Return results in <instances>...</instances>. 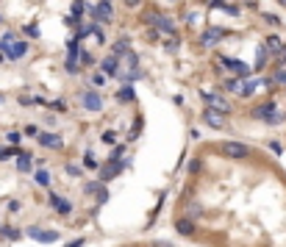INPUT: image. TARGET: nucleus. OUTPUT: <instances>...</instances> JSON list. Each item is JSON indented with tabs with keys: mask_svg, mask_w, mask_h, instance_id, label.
<instances>
[{
	"mask_svg": "<svg viewBox=\"0 0 286 247\" xmlns=\"http://www.w3.org/2000/svg\"><path fill=\"white\" fill-rule=\"evenodd\" d=\"M0 233L6 236V239H20V230H12V228H6V230H0Z\"/></svg>",
	"mask_w": 286,
	"mask_h": 247,
	"instance_id": "nucleus-31",
	"label": "nucleus"
},
{
	"mask_svg": "<svg viewBox=\"0 0 286 247\" xmlns=\"http://www.w3.org/2000/svg\"><path fill=\"white\" fill-rule=\"evenodd\" d=\"M136 61H139V59H136V53L125 50V64H128V67H136Z\"/></svg>",
	"mask_w": 286,
	"mask_h": 247,
	"instance_id": "nucleus-26",
	"label": "nucleus"
},
{
	"mask_svg": "<svg viewBox=\"0 0 286 247\" xmlns=\"http://www.w3.org/2000/svg\"><path fill=\"white\" fill-rule=\"evenodd\" d=\"M92 34H95V39H97V42H100V45H103V39H106V34H103V31H97V28H95V25H92Z\"/></svg>",
	"mask_w": 286,
	"mask_h": 247,
	"instance_id": "nucleus-35",
	"label": "nucleus"
},
{
	"mask_svg": "<svg viewBox=\"0 0 286 247\" xmlns=\"http://www.w3.org/2000/svg\"><path fill=\"white\" fill-rule=\"evenodd\" d=\"M14 153L20 156V153H25V150H20V147H14V150H12V147H0V161H6V158H12Z\"/></svg>",
	"mask_w": 286,
	"mask_h": 247,
	"instance_id": "nucleus-20",
	"label": "nucleus"
},
{
	"mask_svg": "<svg viewBox=\"0 0 286 247\" xmlns=\"http://www.w3.org/2000/svg\"><path fill=\"white\" fill-rule=\"evenodd\" d=\"M203 120H206V125H209V128H225V117H222V111L209 109L206 114H203Z\"/></svg>",
	"mask_w": 286,
	"mask_h": 247,
	"instance_id": "nucleus-3",
	"label": "nucleus"
},
{
	"mask_svg": "<svg viewBox=\"0 0 286 247\" xmlns=\"http://www.w3.org/2000/svg\"><path fill=\"white\" fill-rule=\"evenodd\" d=\"M272 111H275V106H272V103H264V106H258V109L253 111V114H256L258 120H267V117L272 114Z\"/></svg>",
	"mask_w": 286,
	"mask_h": 247,
	"instance_id": "nucleus-16",
	"label": "nucleus"
},
{
	"mask_svg": "<svg viewBox=\"0 0 286 247\" xmlns=\"http://www.w3.org/2000/svg\"><path fill=\"white\" fill-rule=\"evenodd\" d=\"M28 236H34V239H39V241H53V239H59V233H53V230H39V228H31Z\"/></svg>",
	"mask_w": 286,
	"mask_h": 247,
	"instance_id": "nucleus-9",
	"label": "nucleus"
},
{
	"mask_svg": "<svg viewBox=\"0 0 286 247\" xmlns=\"http://www.w3.org/2000/svg\"><path fill=\"white\" fill-rule=\"evenodd\" d=\"M78 59H81V64H92V56L86 53V50H81V53H78Z\"/></svg>",
	"mask_w": 286,
	"mask_h": 247,
	"instance_id": "nucleus-34",
	"label": "nucleus"
},
{
	"mask_svg": "<svg viewBox=\"0 0 286 247\" xmlns=\"http://www.w3.org/2000/svg\"><path fill=\"white\" fill-rule=\"evenodd\" d=\"M153 28L156 31H164V34H175V23H173V17H167V14H159Z\"/></svg>",
	"mask_w": 286,
	"mask_h": 247,
	"instance_id": "nucleus-6",
	"label": "nucleus"
},
{
	"mask_svg": "<svg viewBox=\"0 0 286 247\" xmlns=\"http://www.w3.org/2000/svg\"><path fill=\"white\" fill-rule=\"evenodd\" d=\"M175 228H178L181 236H192V233H195V222H189V219H178Z\"/></svg>",
	"mask_w": 286,
	"mask_h": 247,
	"instance_id": "nucleus-13",
	"label": "nucleus"
},
{
	"mask_svg": "<svg viewBox=\"0 0 286 247\" xmlns=\"http://www.w3.org/2000/svg\"><path fill=\"white\" fill-rule=\"evenodd\" d=\"M84 192H89V194H95L97 192V197H100V200H106V186H103V183H97V181H92V183H86V186H84Z\"/></svg>",
	"mask_w": 286,
	"mask_h": 247,
	"instance_id": "nucleus-12",
	"label": "nucleus"
},
{
	"mask_svg": "<svg viewBox=\"0 0 286 247\" xmlns=\"http://www.w3.org/2000/svg\"><path fill=\"white\" fill-rule=\"evenodd\" d=\"M50 109H53V111H67V103L64 100H53V103H50Z\"/></svg>",
	"mask_w": 286,
	"mask_h": 247,
	"instance_id": "nucleus-27",
	"label": "nucleus"
},
{
	"mask_svg": "<svg viewBox=\"0 0 286 247\" xmlns=\"http://www.w3.org/2000/svg\"><path fill=\"white\" fill-rule=\"evenodd\" d=\"M25 34H28V37H39V31H36L34 25H28V28H25Z\"/></svg>",
	"mask_w": 286,
	"mask_h": 247,
	"instance_id": "nucleus-41",
	"label": "nucleus"
},
{
	"mask_svg": "<svg viewBox=\"0 0 286 247\" xmlns=\"http://www.w3.org/2000/svg\"><path fill=\"white\" fill-rule=\"evenodd\" d=\"M209 100H211V109H214V111H222V114H228V111H231L228 100H222V97H211L209 95Z\"/></svg>",
	"mask_w": 286,
	"mask_h": 247,
	"instance_id": "nucleus-14",
	"label": "nucleus"
},
{
	"mask_svg": "<svg viewBox=\"0 0 286 247\" xmlns=\"http://www.w3.org/2000/svg\"><path fill=\"white\" fill-rule=\"evenodd\" d=\"M125 50H131V39H128V37H122L117 45H114V53H125Z\"/></svg>",
	"mask_w": 286,
	"mask_h": 247,
	"instance_id": "nucleus-19",
	"label": "nucleus"
},
{
	"mask_svg": "<svg viewBox=\"0 0 286 247\" xmlns=\"http://www.w3.org/2000/svg\"><path fill=\"white\" fill-rule=\"evenodd\" d=\"M25 133H28V136H36V133H39V128H36V125H28V128H25Z\"/></svg>",
	"mask_w": 286,
	"mask_h": 247,
	"instance_id": "nucleus-40",
	"label": "nucleus"
},
{
	"mask_svg": "<svg viewBox=\"0 0 286 247\" xmlns=\"http://www.w3.org/2000/svg\"><path fill=\"white\" fill-rule=\"evenodd\" d=\"M145 37H148V42H156V37H159V31H156V28H148V34H145Z\"/></svg>",
	"mask_w": 286,
	"mask_h": 247,
	"instance_id": "nucleus-36",
	"label": "nucleus"
},
{
	"mask_svg": "<svg viewBox=\"0 0 286 247\" xmlns=\"http://www.w3.org/2000/svg\"><path fill=\"white\" fill-rule=\"evenodd\" d=\"M119 169H122V164L114 158V161H108V164H103V167H100V178H103V181H111V178H117V175H119Z\"/></svg>",
	"mask_w": 286,
	"mask_h": 247,
	"instance_id": "nucleus-2",
	"label": "nucleus"
},
{
	"mask_svg": "<svg viewBox=\"0 0 286 247\" xmlns=\"http://www.w3.org/2000/svg\"><path fill=\"white\" fill-rule=\"evenodd\" d=\"M153 247H173V244H167V241H156Z\"/></svg>",
	"mask_w": 286,
	"mask_h": 247,
	"instance_id": "nucleus-44",
	"label": "nucleus"
},
{
	"mask_svg": "<svg viewBox=\"0 0 286 247\" xmlns=\"http://www.w3.org/2000/svg\"><path fill=\"white\" fill-rule=\"evenodd\" d=\"M50 203H53V208L61 211V214H70V211H72V205L67 203L64 197H59V194H53V197H50Z\"/></svg>",
	"mask_w": 286,
	"mask_h": 247,
	"instance_id": "nucleus-11",
	"label": "nucleus"
},
{
	"mask_svg": "<svg viewBox=\"0 0 286 247\" xmlns=\"http://www.w3.org/2000/svg\"><path fill=\"white\" fill-rule=\"evenodd\" d=\"M81 244H84V239H75V241H70L67 247H81Z\"/></svg>",
	"mask_w": 286,
	"mask_h": 247,
	"instance_id": "nucleus-42",
	"label": "nucleus"
},
{
	"mask_svg": "<svg viewBox=\"0 0 286 247\" xmlns=\"http://www.w3.org/2000/svg\"><path fill=\"white\" fill-rule=\"evenodd\" d=\"M103 84H106V75H103V73H97L95 78H92V86H103Z\"/></svg>",
	"mask_w": 286,
	"mask_h": 247,
	"instance_id": "nucleus-32",
	"label": "nucleus"
},
{
	"mask_svg": "<svg viewBox=\"0 0 286 247\" xmlns=\"http://www.w3.org/2000/svg\"><path fill=\"white\" fill-rule=\"evenodd\" d=\"M225 89H228V92H236V95H239V89H242V78H231V81L225 84Z\"/></svg>",
	"mask_w": 286,
	"mask_h": 247,
	"instance_id": "nucleus-21",
	"label": "nucleus"
},
{
	"mask_svg": "<svg viewBox=\"0 0 286 247\" xmlns=\"http://www.w3.org/2000/svg\"><path fill=\"white\" fill-rule=\"evenodd\" d=\"M67 169H70V175H72V178H78V175H81V167H75V164H70Z\"/></svg>",
	"mask_w": 286,
	"mask_h": 247,
	"instance_id": "nucleus-39",
	"label": "nucleus"
},
{
	"mask_svg": "<svg viewBox=\"0 0 286 247\" xmlns=\"http://www.w3.org/2000/svg\"><path fill=\"white\" fill-rule=\"evenodd\" d=\"M36 183H42V186H48V183H50L48 172H36Z\"/></svg>",
	"mask_w": 286,
	"mask_h": 247,
	"instance_id": "nucleus-30",
	"label": "nucleus"
},
{
	"mask_svg": "<svg viewBox=\"0 0 286 247\" xmlns=\"http://www.w3.org/2000/svg\"><path fill=\"white\" fill-rule=\"evenodd\" d=\"M275 59H278L280 67H286V45H280V48L275 50Z\"/></svg>",
	"mask_w": 286,
	"mask_h": 247,
	"instance_id": "nucleus-22",
	"label": "nucleus"
},
{
	"mask_svg": "<svg viewBox=\"0 0 286 247\" xmlns=\"http://www.w3.org/2000/svg\"><path fill=\"white\" fill-rule=\"evenodd\" d=\"M156 17H159V12H145V23H150V25H156Z\"/></svg>",
	"mask_w": 286,
	"mask_h": 247,
	"instance_id": "nucleus-29",
	"label": "nucleus"
},
{
	"mask_svg": "<svg viewBox=\"0 0 286 247\" xmlns=\"http://www.w3.org/2000/svg\"><path fill=\"white\" fill-rule=\"evenodd\" d=\"M220 61H222V67H228V70H233V73H236V78H247V73H250L244 64H239V61H233V59H225V56H222Z\"/></svg>",
	"mask_w": 286,
	"mask_h": 247,
	"instance_id": "nucleus-5",
	"label": "nucleus"
},
{
	"mask_svg": "<svg viewBox=\"0 0 286 247\" xmlns=\"http://www.w3.org/2000/svg\"><path fill=\"white\" fill-rule=\"evenodd\" d=\"M164 48H167V50H178V37H170L167 42H164Z\"/></svg>",
	"mask_w": 286,
	"mask_h": 247,
	"instance_id": "nucleus-28",
	"label": "nucleus"
},
{
	"mask_svg": "<svg viewBox=\"0 0 286 247\" xmlns=\"http://www.w3.org/2000/svg\"><path fill=\"white\" fill-rule=\"evenodd\" d=\"M81 103H84L86 109L89 111H97V109H103V100L100 97L95 95V92H84V95H81Z\"/></svg>",
	"mask_w": 286,
	"mask_h": 247,
	"instance_id": "nucleus-7",
	"label": "nucleus"
},
{
	"mask_svg": "<svg viewBox=\"0 0 286 247\" xmlns=\"http://www.w3.org/2000/svg\"><path fill=\"white\" fill-rule=\"evenodd\" d=\"M197 169H200V161H197V158H192V161H189V172H197Z\"/></svg>",
	"mask_w": 286,
	"mask_h": 247,
	"instance_id": "nucleus-38",
	"label": "nucleus"
},
{
	"mask_svg": "<svg viewBox=\"0 0 286 247\" xmlns=\"http://www.w3.org/2000/svg\"><path fill=\"white\" fill-rule=\"evenodd\" d=\"M222 153L231 156V158H244L247 156V147L239 145V142H225V145H222Z\"/></svg>",
	"mask_w": 286,
	"mask_h": 247,
	"instance_id": "nucleus-1",
	"label": "nucleus"
},
{
	"mask_svg": "<svg viewBox=\"0 0 286 247\" xmlns=\"http://www.w3.org/2000/svg\"><path fill=\"white\" fill-rule=\"evenodd\" d=\"M278 48H280V39L278 37H267V50H272V53H275Z\"/></svg>",
	"mask_w": 286,
	"mask_h": 247,
	"instance_id": "nucleus-25",
	"label": "nucleus"
},
{
	"mask_svg": "<svg viewBox=\"0 0 286 247\" xmlns=\"http://www.w3.org/2000/svg\"><path fill=\"white\" fill-rule=\"evenodd\" d=\"M6 48H9V50H6L9 59H23V56L28 53V45H25V42H9Z\"/></svg>",
	"mask_w": 286,
	"mask_h": 247,
	"instance_id": "nucleus-8",
	"label": "nucleus"
},
{
	"mask_svg": "<svg viewBox=\"0 0 286 247\" xmlns=\"http://www.w3.org/2000/svg\"><path fill=\"white\" fill-rule=\"evenodd\" d=\"M92 17H95V20H111V17H114L111 3H108V0H103L100 6H95V9H92Z\"/></svg>",
	"mask_w": 286,
	"mask_h": 247,
	"instance_id": "nucleus-4",
	"label": "nucleus"
},
{
	"mask_svg": "<svg viewBox=\"0 0 286 247\" xmlns=\"http://www.w3.org/2000/svg\"><path fill=\"white\" fill-rule=\"evenodd\" d=\"M119 100H133V89H131V86H122V89H119Z\"/></svg>",
	"mask_w": 286,
	"mask_h": 247,
	"instance_id": "nucleus-24",
	"label": "nucleus"
},
{
	"mask_svg": "<svg viewBox=\"0 0 286 247\" xmlns=\"http://www.w3.org/2000/svg\"><path fill=\"white\" fill-rule=\"evenodd\" d=\"M17 169H20V172H28V169H31V156H28V150L20 153V158H17Z\"/></svg>",
	"mask_w": 286,
	"mask_h": 247,
	"instance_id": "nucleus-18",
	"label": "nucleus"
},
{
	"mask_svg": "<svg viewBox=\"0 0 286 247\" xmlns=\"http://www.w3.org/2000/svg\"><path fill=\"white\" fill-rule=\"evenodd\" d=\"M189 211H192V214H195V217H200V214H203L200 203H192V205H189Z\"/></svg>",
	"mask_w": 286,
	"mask_h": 247,
	"instance_id": "nucleus-37",
	"label": "nucleus"
},
{
	"mask_svg": "<svg viewBox=\"0 0 286 247\" xmlns=\"http://www.w3.org/2000/svg\"><path fill=\"white\" fill-rule=\"evenodd\" d=\"M100 67H103V73H117V59H114V56H106V59L100 61Z\"/></svg>",
	"mask_w": 286,
	"mask_h": 247,
	"instance_id": "nucleus-17",
	"label": "nucleus"
},
{
	"mask_svg": "<svg viewBox=\"0 0 286 247\" xmlns=\"http://www.w3.org/2000/svg\"><path fill=\"white\" fill-rule=\"evenodd\" d=\"M139 3H142V0H125V6H133V9H136Z\"/></svg>",
	"mask_w": 286,
	"mask_h": 247,
	"instance_id": "nucleus-43",
	"label": "nucleus"
},
{
	"mask_svg": "<svg viewBox=\"0 0 286 247\" xmlns=\"http://www.w3.org/2000/svg\"><path fill=\"white\" fill-rule=\"evenodd\" d=\"M84 9H86V3H84V0H75V3H72V17L84 14Z\"/></svg>",
	"mask_w": 286,
	"mask_h": 247,
	"instance_id": "nucleus-23",
	"label": "nucleus"
},
{
	"mask_svg": "<svg viewBox=\"0 0 286 247\" xmlns=\"http://www.w3.org/2000/svg\"><path fill=\"white\" fill-rule=\"evenodd\" d=\"M278 3H280V6H286V0H278Z\"/></svg>",
	"mask_w": 286,
	"mask_h": 247,
	"instance_id": "nucleus-45",
	"label": "nucleus"
},
{
	"mask_svg": "<svg viewBox=\"0 0 286 247\" xmlns=\"http://www.w3.org/2000/svg\"><path fill=\"white\" fill-rule=\"evenodd\" d=\"M272 81H275V84H286V70H278Z\"/></svg>",
	"mask_w": 286,
	"mask_h": 247,
	"instance_id": "nucleus-33",
	"label": "nucleus"
},
{
	"mask_svg": "<svg viewBox=\"0 0 286 247\" xmlns=\"http://www.w3.org/2000/svg\"><path fill=\"white\" fill-rule=\"evenodd\" d=\"M36 139H39V145H45V147H59L61 145V139L53 136V133H36Z\"/></svg>",
	"mask_w": 286,
	"mask_h": 247,
	"instance_id": "nucleus-10",
	"label": "nucleus"
},
{
	"mask_svg": "<svg viewBox=\"0 0 286 247\" xmlns=\"http://www.w3.org/2000/svg\"><path fill=\"white\" fill-rule=\"evenodd\" d=\"M258 84H261V81H242V89H239V95H242V97H250L253 92H256Z\"/></svg>",
	"mask_w": 286,
	"mask_h": 247,
	"instance_id": "nucleus-15",
	"label": "nucleus"
}]
</instances>
